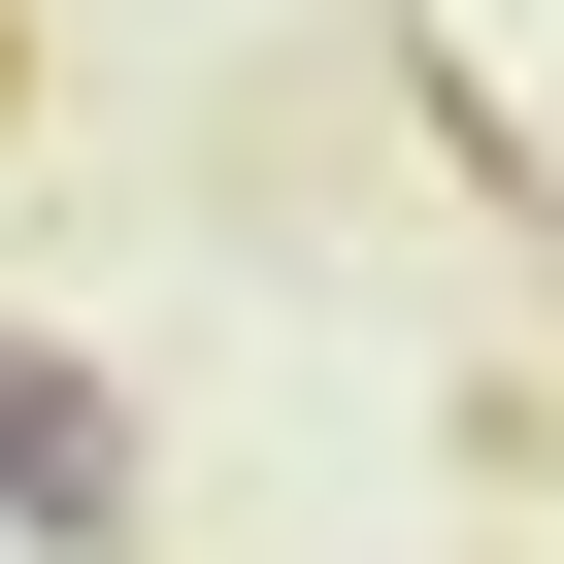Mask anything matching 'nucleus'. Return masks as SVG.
<instances>
[{"label": "nucleus", "mask_w": 564, "mask_h": 564, "mask_svg": "<svg viewBox=\"0 0 564 564\" xmlns=\"http://www.w3.org/2000/svg\"><path fill=\"white\" fill-rule=\"evenodd\" d=\"M0 531H67V564H100V531H133V432H100V399H67V366H0Z\"/></svg>", "instance_id": "f257e3e1"}, {"label": "nucleus", "mask_w": 564, "mask_h": 564, "mask_svg": "<svg viewBox=\"0 0 564 564\" xmlns=\"http://www.w3.org/2000/svg\"><path fill=\"white\" fill-rule=\"evenodd\" d=\"M0 100H34V34H0Z\"/></svg>", "instance_id": "f03ea898"}]
</instances>
